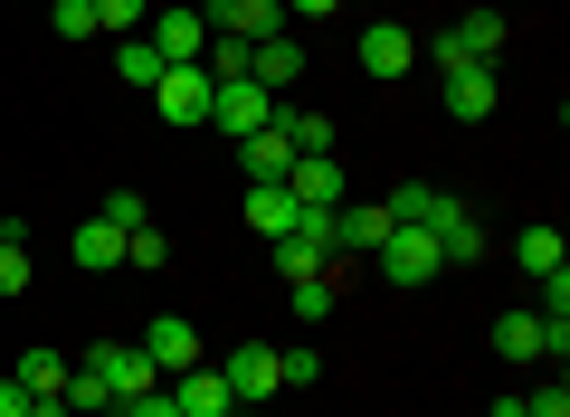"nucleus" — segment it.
Masks as SVG:
<instances>
[{
  "mask_svg": "<svg viewBox=\"0 0 570 417\" xmlns=\"http://www.w3.org/2000/svg\"><path fill=\"white\" fill-rule=\"evenodd\" d=\"M371 257H381L390 285H438V276H448V257H438V238H428V228H390Z\"/></svg>",
  "mask_w": 570,
  "mask_h": 417,
  "instance_id": "f257e3e1",
  "label": "nucleus"
},
{
  "mask_svg": "<svg viewBox=\"0 0 570 417\" xmlns=\"http://www.w3.org/2000/svg\"><path fill=\"white\" fill-rule=\"evenodd\" d=\"M200 20H209V39L257 48V39H276V29H285V0H209Z\"/></svg>",
  "mask_w": 570,
  "mask_h": 417,
  "instance_id": "f03ea898",
  "label": "nucleus"
},
{
  "mask_svg": "<svg viewBox=\"0 0 570 417\" xmlns=\"http://www.w3.org/2000/svg\"><path fill=\"white\" fill-rule=\"evenodd\" d=\"M285 199H295V209H343V161L333 152H295L285 161Z\"/></svg>",
  "mask_w": 570,
  "mask_h": 417,
  "instance_id": "7ed1b4c3",
  "label": "nucleus"
},
{
  "mask_svg": "<svg viewBox=\"0 0 570 417\" xmlns=\"http://www.w3.org/2000/svg\"><path fill=\"white\" fill-rule=\"evenodd\" d=\"M209 67H163V86H153V105H163V123H209Z\"/></svg>",
  "mask_w": 570,
  "mask_h": 417,
  "instance_id": "20e7f679",
  "label": "nucleus"
},
{
  "mask_svg": "<svg viewBox=\"0 0 570 417\" xmlns=\"http://www.w3.org/2000/svg\"><path fill=\"white\" fill-rule=\"evenodd\" d=\"M142 39H153V58H163V67H200V48H209V20H200V10H163V20L142 29Z\"/></svg>",
  "mask_w": 570,
  "mask_h": 417,
  "instance_id": "39448f33",
  "label": "nucleus"
},
{
  "mask_svg": "<svg viewBox=\"0 0 570 417\" xmlns=\"http://www.w3.org/2000/svg\"><path fill=\"white\" fill-rule=\"evenodd\" d=\"M209 123H219V133H257V123H276V96H266L257 77H238V86L209 96Z\"/></svg>",
  "mask_w": 570,
  "mask_h": 417,
  "instance_id": "423d86ee",
  "label": "nucleus"
},
{
  "mask_svg": "<svg viewBox=\"0 0 570 417\" xmlns=\"http://www.w3.org/2000/svg\"><path fill=\"white\" fill-rule=\"evenodd\" d=\"M219 379H228V398H238V408H257V398H276V389H285V379H276V351H266V341L228 351V360H219Z\"/></svg>",
  "mask_w": 570,
  "mask_h": 417,
  "instance_id": "0eeeda50",
  "label": "nucleus"
},
{
  "mask_svg": "<svg viewBox=\"0 0 570 417\" xmlns=\"http://www.w3.org/2000/svg\"><path fill=\"white\" fill-rule=\"evenodd\" d=\"M247 77H257L266 96H285V86L305 77V39H295V29H276V39H257V48H247Z\"/></svg>",
  "mask_w": 570,
  "mask_h": 417,
  "instance_id": "6e6552de",
  "label": "nucleus"
},
{
  "mask_svg": "<svg viewBox=\"0 0 570 417\" xmlns=\"http://www.w3.org/2000/svg\"><path fill=\"white\" fill-rule=\"evenodd\" d=\"M428 238H438V257H448V266H475V257H485V219H475L466 199H448V209L428 219Z\"/></svg>",
  "mask_w": 570,
  "mask_h": 417,
  "instance_id": "1a4fd4ad",
  "label": "nucleus"
},
{
  "mask_svg": "<svg viewBox=\"0 0 570 417\" xmlns=\"http://www.w3.org/2000/svg\"><path fill=\"white\" fill-rule=\"evenodd\" d=\"M142 360H153V370H163V379L200 370V332H190L181 314H163V322H153V332H142Z\"/></svg>",
  "mask_w": 570,
  "mask_h": 417,
  "instance_id": "9d476101",
  "label": "nucleus"
},
{
  "mask_svg": "<svg viewBox=\"0 0 570 417\" xmlns=\"http://www.w3.org/2000/svg\"><path fill=\"white\" fill-rule=\"evenodd\" d=\"M409 67H419V39L400 20H371L362 29V77H409Z\"/></svg>",
  "mask_w": 570,
  "mask_h": 417,
  "instance_id": "9b49d317",
  "label": "nucleus"
},
{
  "mask_svg": "<svg viewBox=\"0 0 570 417\" xmlns=\"http://www.w3.org/2000/svg\"><path fill=\"white\" fill-rule=\"evenodd\" d=\"M171 408H181V417H238V398H228V379L200 360V370H181V379H171Z\"/></svg>",
  "mask_w": 570,
  "mask_h": 417,
  "instance_id": "f8f14e48",
  "label": "nucleus"
},
{
  "mask_svg": "<svg viewBox=\"0 0 570 417\" xmlns=\"http://www.w3.org/2000/svg\"><path fill=\"white\" fill-rule=\"evenodd\" d=\"M448 115L456 123H485L494 115V67H448Z\"/></svg>",
  "mask_w": 570,
  "mask_h": 417,
  "instance_id": "ddd939ff",
  "label": "nucleus"
},
{
  "mask_svg": "<svg viewBox=\"0 0 570 417\" xmlns=\"http://www.w3.org/2000/svg\"><path fill=\"white\" fill-rule=\"evenodd\" d=\"M247 228H257L266 247L295 228V199H285V180H247Z\"/></svg>",
  "mask_w": 570,
  "mask_h": 417,
  "instance_id": "4468645a",
  "label": "nucleus"
},
{
  "mask_svg": "<svg viewBox=\"0 0 570 417\" xmlns=\"http://www.w3.org/2000/svg\"><path fill=\"white\" fill-rule=\"evenodd\" d=\"M381 209H390V228H428L438 209H448V190H438V180H400V190H390Z\"/></svg>",
  "mask_w": 570,
  "mask_h": 417,
  "instance_id": "2eb2a0df",
  "label": "nucleus"
},
{
  "mask_svg": "<svg viewBox=\"0 0 570 417\" xmlns=\"http://www.w3.org/2000/svg\"><path fill=\"white\" fill-rule=\"evenodd\" d=\"M238 152H247V180H285V161H295V142H285L276 123H257V133H238Z\"/></svg>",
  "mask_w": 570,
  "mask_h": 417,
  "instance_id": "dca6fc26",
  "label": "nucleus"
},
{
  "mask_svg": "<svg viewBox=\"0 0 570 417\" xmlns=\"http://www.w3.org/2000/svg\"><path fill=\"white\" fill-rule=\"evenodd\" d=\"M494 351H504V360H551L542 314H504V322H494Z\"/></svg>",
  "mask_w": 570,
  "mask_h": 417,
  "instance_id": "f3484780",
  "label": "nucleus"
},
{
  "mask_svg": "<svg viewBox=\"0 0 570 417\" xmlns=\"http://www.w3.org/2000/svg\"><path fill=\"white\" fill-rule=\"evenodd\" d=\"M77 266H86V276H105V266H124V228L105 219V209H96V219L77 228Z\"/></svg>",
  "mask_w": 570,
  "mask_h": 417,
  "instance_id": "a211bd4d",
  "label": "nucleus"
},
{
  "mask_svg": "<svg viewBox=\"0 0 570 417\" xmlns=\"http://www.w3.org/2000/svg\"><path fill=\"white\" fill-rule=\"evenodd\" d=\"M67 370H77L67 351H20V389L29 398H67Z\"/></svg>",
  "mask_w": 570,
  "mask_h": 417,
  "instance_id": "6ab92c4d",
  "label": "nucleus"
},
{
  "mask_svg": "<svg viewBox=\"0 0 570 417\" xmlns=\"http://www.w3.org/2000/svg\"><path fill=\"white\" fill-rule=\"evenodd\" d=\"M276 133L295 142V152H333V123H324V115H305V105H276Z\"/></svg>",
  "mask_w": 570,
  "mask_h": 417,
  "instance_id": "aec40b11",
  "label": "nucleus"
},
{
  "mask_svg": "<svg viewBox=\"0 0 570 417\" xmlns=\"http://www.w3.org/2000/svg\"><path fill=\"white\" fill-rule=\"evenodd\" d=\"M513 257H523V276H561V228H523V238H513Z\"/></svg>",
  "mask_w": 570,
  "mask_h": 417,
  "instance_id": "412c9836",
  "label": "nucleus"
},
{
  "mask_svg": "<svg viewBox=\"0 0 570 417\" xmlns=\"http://www.w3.org/2000/svg\"><path fill=\"white\" fill-rule=\"evenodd\" d=\"M115 77L153 96V86H163V58H153V39H115Z\"/></svg>",
  "mask_w": 570,
  "mask_h": 417,
  "instance_id": "4be33fe9",
  "label": "nucleus"
},
{
  "mask_svg": "<svg viewBox=\"0 0 570 417\" xmlns=\"http://www.w3.org/2000/svg\"><path fill=\"white\" fill-rule=\"evenodd\" d=\"M153 0H96V39H142Z\"/></svg>",
  "mask_w": 570,
  "mask_h": 417,
  "instance_id": "5701e85b",
  "label": "nucleus"
},
{
  "mask_svg": "<svg viewBox=\"0 0 570 417\" xmlns=\"http://www.w3.org/2000/svg\"><path fill=\"white\" fill-rule=\"evenodd\" d=\"M456 48H466V58L485 67L494 48H504V20H494V10H466V20H456Z\"/></svg>",
  "mask_w": 570,
  "mask_h": 417,
  "instance_id": "b1692460",
  "label": "nucleus"
},
{
  "mask_svg": "<svg viewBox=\"0 0 570 417\" xmlns=\"http://www.w3.org/2000/svg\"><path fill=\"white\" fill-rule=\"evenodd\" d=\"M276 379H285V389H314V379H324V351H314V341H295V351H276Z\"/></svg>",
  "mask_w": 570,
  "mask_h": 417,
  "instance_id": "393cba45",
  "label": "nucleus"
},
{
  "mask_svg": "<svg viewBox=\"0 0 570 417\" xmlns=\"http://www.w3.org/2000/svg\"><path fill=\"white\" fill-rule=\"evenodd\" d=\"M115 417H181V408H171V379H153V389L115 398Z\"/></svg>",
  "mask_w": 570,
  "mask_h": 417,
  "instance_id": "a878e982",
  "label": "nucleus"
},
{
  "mask_svg": "<svg viewBox=\"0 0 570 417\" xmlns=\"http://www.w3.org/2000/svg\"><path fill=\"white\" fill-rule=\"evenodd\" d=\"M48 29H58V39H96V0H58Z\"/></svg>",
  "mask_w": 570,
  "mask_h": 417,
  "instance_id": "bb28decb",
  "label": "nucleus"
},
{
  "mask_svg": "<svg viewBox=\"0 0 570 417\" xmlns=\"http://www.w3.org/2000/svg\"><path fill=\"white\" fill-rule=\"evenodd\" d=\"M105 219H115V228H124V238H134V228H142V219H153V199H142V190H115V199H105Z\"/></svg>",
  "mask_w": 570,
  "mask_h": 417,
  "instance_id": "cd10ccee",
  "label": "nucleus"
},
{
  "mask_svg": "<svg viewBox=\"0 0 570 417\" xmlns=\"http://www.w3.org/2000/svg\"><path fill=\"white\" fill-rule=\"evenodd\" d=\"M163 257H171V247H163V228H153V219L124 238V266H163Z\"/></svg>",
  "mask_w": 570,
  "mask_h": 417,
  "instance_id": "c85d7f7f",
  "label": "nucleus"
},
{
  "mask_svg": "<svg viewBox=\"0 0 570 417\" xmlns=\"http://www.w3.org/2000/svg\"><path fill=\"white\" fill-rule=\"evenodd\" d=\"M295 314L324 322V314H333V276H305V285H295Z\"/></svg>",
  "mask_w": 570,
  "mask_h": 417,
  "instance_id": "c756f323",
  "label": "nucleus"
},
{
  "mask_svg": "<svg viewBox=\"0 0 570 417\" xmlns=\"http://www.w3.org/2000/svg\"><path fill=\"white\" fill-rule=\"evenodd\" d=\"M523 417H570V389H561V370H551V379H542V389H532V398H523Z\"/></svg>",
  "mask_w": 570,
  "mask_h": 417,
  "instance_id": "7c9ffc66",
  "label": "nucleus"
},
{
  "mask_svg": "<svg viewBox=\"0 0 570 417\" xmlns=\"http://www.w3.org/2000/svg\"><path fill=\"white\" fill-rule=\"evenodd\" d=\"M20 285H29V247L0 238V295H20Z\"/></svg>",
  "mask_w": 570,
  "mask_h": 417,
  "instance_id": "2f4dec72",
  "label": "nucleus"
},
{
  "mask_svg": "<svg viewBox=\"0 0 570 417\" xmlns=\"http://www.w3.org/2000/svg\"><path fill=\"white\" fill-rule=\"evenodd\" d=\"M29 408H39V398H29L20 379H0V417H29Z\"/></svg>",
  "mask_w": 570,
  "mask_h": 417,
  "instance_id": "473e14b6",
  "label": "nucleus"
},
{
  "mask_svg": "<svg viewBox=\"0 0 570 417\" xmlns=\"http://www.w3.org/2000/svg\"><path fill=\"white\" fill-rule=\"evenodd\" d=\"M343 0H285V20H333Z\"/></svg>",
  "mask_w": 570,
  "mask_h": 417,
  "instance_id": "72a5a7b5",
  "label": "nucleus"
},
{
  "mask_svg": "<svg viewBox=\"0 0 570 417\" xmlns=\"http://www.w3.org/2000/svg\"><path fill=\"white\" fill-rule=\"evenodd\" d=\"M485 417H523V398H494V408H485Z\"/></svg>",
  "mask_w": 570,
  "mask_h": 417,
  "instance_id": "f704fd0d",
  "label": "nucleus"
},
{
  "mask_svg": "<svg viewBox=\"0 0 570 417\" xmlns=\"http://www.w3.org/2000/svg\"><path fill=\"white\" fill-rule=\"evenodd\" d=\"M0 238H20V228H10V209H0Z\"/></svg>",
  "mask_w": 570,
  "mask_h": 417,
  "instance_id": "c9c22d12",
  "label": "nucleus"
}]
</instances>
